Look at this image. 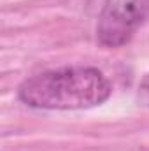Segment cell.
Instances as JSON below:
<instances>
[{
    "label": "cell",
    "instance_id": "3957f363",
    "mask_svg": "<svg viewBox=\"0 0 149 151\" xmlns=\"http://www.w3.org/2000/svg\"><path fill=\"white\" fill-rule=\"evenodd\" d=\"M137 99L142 106L149 107V74L144 76V79L139 83V91H137Z\"/></svg>",
    "mask_w": 149,
    "mask_h": 151
},
{
    "label": "cell",
    "instance_id": "6da1fadb",
    "mask_svg": "<svg viewBox=\"0 0 149 151\" xmlns=\"http://www.w3.org/2000/svg\"><path fill=\"white\" fill-rule=\"evenodd\" d=\"M112 93L111 81L95 67H65L25 79L18 99L34 109L75 111L104 104Z\"/></svg>",
    "mask_w": 149,
    "mask_h": 151
},
{
    "label": "cell",
    "instance_id": "7a4b0ae2",
    "mask_svg": "<svg viewBox=\"0 0 149 151\" xmlns=\"http://www.w3.org/2000/svg\"><path fill=\"white\" fill-rule=\"evenodd\" d=\"M149 16V0H105L97 23V40L104 47H121Z\"/></svg>",
    "mask_w": 149,
    "mask_h": 151
}]
</instances>
